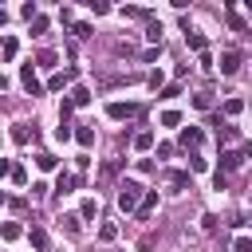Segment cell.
<instances>
[{
	"label": "cell",
	"instance_id": "obj_1",
	"mask_svg": "<svg viewBox=\"0 0 252 252\" xmlns=\"http://www.w3.org/2000/svg\"><path fill=\"white\" fill-rule=\"evenodd\" d=\"M146 193H150V189H142L138 181H122V185H118V209H122V213H138V205L146 201Z\"/></svg>",
	"mask_w": 252,
	"mask_h": 252
},
{
	"label": "cell",
	"instance_id": "obj_2",
	"mask_svg": "<svg viewBox=\"0 0 252 252\" xmlns=\"http://www.w3.org/2000/svg\"><path fill=\"white\" fill-rule=\"evenodd\" d=\"M106 114L122 122V118H138V114H146V106H142V102H110Z\"/></svg>",
	"mask_w": 252,
	"mask_h": 252
},
{
	"label": "cell",
	"instance_id": "obj_3",
	"mask_svg": "<svg viewBox=\"0 0 252 252\" xmlns=\"http://www.w3.org/2000/svg\"><path fill=\"white\" fill-rule=\"evenodd\" d=\"M79 185H83V177H79V173H59V181H55V193L63 197V193H75Z\"/></svg>",
	"mask_w": 252,
	"mask_h": 252
},
{
	"label": "cell",
	"instance_id": "obj_4",
	"mask_svg": "<svg viewBox=\"0 0 252 252\" xmlns=\"http://www.w3.org/2000/svg\"><path fill=\"white\" fill-rule=\"evenodd\" d=\"M240 63H244V59H240V51H224V55H220V75H236V71H240Z\"/></svg>",
	"mask_w": 252,
	"mask_h": 252
},
{
	"label": "cell",
	"instance_id": "obj_5",
	"mask_svg": "<svg viewBox=\"0 0 252 252\" xmlns=\"http://www.w3.org/2000/svg\"><path fill=\"white\" fill-rule=\"evenodd\" d=\"M201 142H205V134H201L197 126H181V146H185V150H197Z\"/></svg>",
	"mask_w": 252,
	"mask_h": 252
},
{
	"label": "cell",
	"instance_id": "obj_6",
	"mask_svg": "<svg viewBox=\"0 0 252 252\" xmlns=\"http://www.w3.org/2000/svg\"><path fill=\"white\" fill-rule=\"evenodd\" d=\"M240 161H244V154H240V150H224V154H220V169H224V173L240 169Z\"/></svg>",
	"mask_w": 252,
	"mask_h": 252
},
{
	"label": "cell",
	"instance_id": "obj_7",
	"mask_svg": "<svg viewBox=\"0 0 252 252\" xmlns=\"http://www.w3.org/2000/svg\"><path fill=\"white\" fill-rule=\"evenodd\" d=\"M67 83H75V71H55V75L47 79V91H63Z\"/></svg>",
	"mask_w": 252,
	"mask_h": 252
},
{
	"label": "cell",
	"instance_id": "obj_8",
	"mask_svg": "<svg viewBox=\"0 0 252 252\" xmlns=\"http://www.w3.org/2000/svg\"><path fill=\"white\" fill-rule=\"evenodd\" d=\"M154 205H158V189H150V193H146V201L138 205V213H134V217H138V220H150V213H154Z\"/></svg>",
	"mask_w": 252,
	"mask_h": 252
},
{
	"label": "cell",
	"instance_id": "obj_9",
	"mask_svg": "<svg viewBox=\"0 0 252 252\" xmlns=\"http://www.w3.org/2000/svg\"><path fill=\"white\" fill-rule=\"evenodd\" d=\"M122 165H126V158H114V161H106V165H102V169H98V177H102V181H114V177H118V169H122Z\"/></svg>",
	"mask_w": 252,
	"mask_h": 252
},
{
	"label": "cell",
	"instance_id": "obj_10",
	"mask_svg": "<svg viewBox=\"0 0 252 252\" xmlns=\"http://www.w3.org/2000/svg\"><path fill=\"white\" fill-rule=\"evenodd\" d=\"M4 173H8L16 185H24V181H28V169H24L20 161H4Z\"/></svg>",
	"mask_w": 252,
	"mask_h": 252
},
{
	"label": "cell",
	"instance_id": "obj_11",
	"mask_svg": "<svg viewBox=\"0 0 252 252\" xmlns=\"http://www.w3.org/2000/svg\"><path fill=\"white\" fill-rule=\"evenodd\" d=\"M185 43H189V47H193V51H197V55H201V51H205V43H209V39H205V35H201V32H193V28H185Z\"/></svg>",
	"mask_w": 252,
	"mask_h": 252
},
{
	"label": "cell",
	"instance_id": "obj_12",
	"mask_svg": "<svg viewBox=\"0 0 252 252\" xmlns=\"http://www.w3.org/2000/svg\"><path fill=\"white\" fill-rule=\"evenodd\" d=\"M20 79H24V87H28V94H43V87H39V79L32 75V67H24V71H20Z\"/></svg>",
	"mask_w": 252,
	"mask_h": 252
},
{
	"label": "cell",
	"instance_id": "obj_13",
	"mask_svg": "<svg viewBox=\"0 0 252 252\" xmlns=\"http://www.w3.org/2000/svg\"><path fill=\"white\" fill-rule=\"evenodd\" d=\"M28 236H32V248H35V252H47V244H51V240H47V232H43V228H32Z\"/></svg>",
	"mask_w": 252,
	"mask_h": 252
},
{
	"label": "cell",
	"instance_id": "obj_14",
	"mask_svg": "<svg viewBox=\"0 0 252 252\" xmlns=\"http://www.w3.org/2000/svg\"><path fill=\"white\" fill-rule=\"evenodd\" d=\"M91 102V91L87 87H71V106H87Z\"/></svg>",
	"mask_w": 252,
	"mask_h": 252
},
{
	"label": "cell",
	"instance_id": "obj_15",
	"mask_svg": "<svg viewBox=\"0 0 252 252\" xmlns=\"http://www.w3.org/2000/svg\"><path fill=\"white\" fill-rule=\"evenodd\" d=\"M169 185L173 189H189V173L185 169H169Z\"/></svg>",
	"mask_w": 252,
	"mask_h": 252
},
{
	"label": "cell",
	"instance_id": "obj_16",
	"mask_svg": "<svg viewBox=\"0 0 252 252\" xmlns=\"http://www.w3.org/2000/svg\"><path fill=\"white\" fill-rule=\"evenodd\" d=\"M47 28H51V24H47V16H35V20H32V35L47 39Z\"/></svg>",
	"mask_w": 252,
	"mask_h": 252
},
{
	"label": "cell",
	"instance_id": "obj_17",
	"mask_svg": "<svg viewBox=\"0 0 252 252\" xmlns=\"http://www.w3.org/2000/svg\"><path fill=\"white\" fill-rule=\"evenodd\" d=\"M146 39L161 47V24H158V20H150V24H146Z\"/></svg>",
	"mask_w": 252,
	"mask_h": 252
},
{
	"label": "cell",
	"instance_id": "obj_18",
	"mask_svg": "<svg viewBox=\"0 0 252 252\" xmlns=\"http://www.w3.org/2000/svg\"><path fill=\"white\" fill-rule=\"evenodd\" d=\"M193 106H197V110H209V106H213V91H197V94H193Z\"/></svg>",
	"mask_w": 252,
	"mask_h": 252
},
{
	"label": "cell",
	"instance_id": "obj_19",
	"mask_svg": "<svg viewBox=\"0 0 252 252\" xmlns=\"http://www.w3.org/2000/svg\"><path fill=\"white\" fill-rule=\"evenodd\" d=\"M75 142H79V146H94V130H91V126H79V130H75Z\"/></svg>",
	"mask_w": 252,
	"mask_h": 252
},
{
	"label": "cell",
	"instance_id": "obj_20",
	"mask_svg": "<svg viewBox=\"0 0 252 252\" xmlns=\"http://www.w3.org/2000/svg\"><path fill=\"white\" fill-rule=\"evenodd\" d=\"M79 220H83V217H75V213H67V217H63V228H67L71 236H79V232H83V224H79Z\"/></svg>",
	"mask_w": 252,
	"mask_h": 252
},
{
	"label": "cell",
	"instance_id": "obj_21",
	"mask_svg": "<svg viewBox=\"0 0 252 252\" xmlns=\"http://www.w3.org/2000/svg\"><path fill=\"white\" fill-rule=\"evenodd\" d=\"M217 138H220V142H232V138H236V126H228V122H217Z\"/></svg>",
	"mask_w": 252,
	"mask_h": 252
},
{
	"label": "cell",
	"instance_id": "obj_22",
	"mask_svg": "<svg viewBox=\"0 0 252 252\" xmlns=\"http://www.w3.org/2000/svg\"><path fill=\"white\" fill-rule=\"evenodd\" d=\"M150 146H154V134H150V130L134 134V150H150Z\"/></svg>",
	"mask_w": 252,
	"mask_h": 252
},
{
	"label": "cell",
	"instance_id": "obj_23",
	"mask_svg": "<svg viewBox=\"0 0 252 252\" xmlns=\"http://www.w3.org/2000/svg\"><path fill=\"white\" fill-rule=\"evenodd\" d=\"M35 165H39V169H55L59 158H55V154H35Z\"/></svg>",
	"mask_w": 252,
	"mask_h": 252
},
{
	"label": "cell",
	"instance_id": "obj_24",
	"mask_svg": "<svg viewBox=\"0 0 252 252\" xmlns=\"http://www.w3.org/2000/svg\"><path fill=\"white\" fill-rule=\"evenodd\" d=\"M79 217H83V220H91V217H98V201H83V209H79Z\"/></svg>",
	"mask_w": 252,
	"mask_h": 252
},
{
	"label": "cell",
	"instance_id": "obj_25",
	"mask_svg": "<svg viewBox=\"0 0 252 252\" xmlns=\"http://www.w3.org/2000/svg\"><path fill=\"white\" fill-rule=\"evenodd\" d=\"M71 32H75V39H91V35H94V28H91V24H75Z\"/></svg>",
	"mask_w": 252,
	"mask_h": 252
},
{
	"label": "cell",
	"instance_id": "obj_26",
	"mask_svg": "<svg viewBox=\"0 0 252 252\" xmlns=\"http://www.w3.org/2000/svg\"><path fill=\"white\" fill-rule=\"evenodd\" d=\"M0 51H4V59H16V51H20V43H16V39H12V35H8V39H4V47H0Z\"/></svg>",
	"mask_w": 252,
	"mask_h": 252
},
{
	"label": "cell",
	"instance_id": "obj_27",
	"mask_svg": "<svg viewBox=\"0 0 252 252\" xmlns=\"http://www.w3.org/2000/svg\"><path fill=\"white\" fill-rule=\"evenodd\" d=\"M35 63H39V67H55V63H59V55H55V51H39V59H35Z\"/></svg>",
	"mask_w": 252,
	"mask_h": 252
},
{
	"label": "cell",
	"instance_id": "obj_28",
	"mask_svg": "<svg viewBox=\"0 0 252 252\" xmlns=\"http://www.w3.org/2000/svg\"><path fill=\"white\" fill-rule=\"evenodd\" d=\"M220 110H224V114H240V110H244V102H240V98H228Z\"/></svg>",
	"mask_w": 252,
	"mask_h": 252
},
{
	"label": "cell",
	"instance_id": "obj_29",
	"mask_svg": "<svg viewBox=\"0 0 252 252\" xmlns=\"http://www.w3.org/2000/svg\"><path fill=\"white\" fill-rule=\"evenodd\" d=\"M161 126H181V114H177V110H165V114H161Z\"/></svg>",
	"mask_w": 252,
	"mask_h": 252
},
{
	"label": "cell",
	"instance_id": "obj_30",
	"mask_svg": "<svg viewBox=\"0 0 252 252\" xmlns=\"http://www.w3.org/2000/svg\"><path fill=\"white\" fill-rule=\"evenodd\" d=\"M16 236H20V224L8 220V224H4V240H16Z\"/></svg>",
	"mask_w": 252,
	"mask_h": 252
},
{
	"label": "cell",
	"instance_id": "obj_31",
	"mask_svg": "<svg viewBox=\"0 0 252 252\" xmlns=\"http://www.w3.org/2000/svg\"><path fill=\"white\" fill-rule=\"evenodd\" d=\"M232 252H252V240H248V236H236V244H232Z\"/></svg>",
	"mask_w": 252,
	"mask_h": 252
},
{
	"label": "cell",
	"instance_id": "obj_32",
	"mask_svg": "<svg viewBox=\"0 0 252 252\" xmlns=\"http://www.w3.org/2000/svg\"><path fill=\"white\" fill-rule=\"evenodd\" d=\"M98 236H102V240H114V236H118V228H114V224H102V228H98Z\"/></svg>",
	"mask_w": 252,
	"mask_h": 252
},
{
	"label": "cell",
	"instance_id": "obj_33",
	"mask_svg": "<svg viewBox=\"0 0 252 252\" xmlns=\"http://www.w3.org/2000/svg\"><path fill=\"white\" fill-rule=\"evenodd\" d=\"M173 94H181V83H169V87L161 91V98H173Z\"/></svg>",
	"mask_w": 252,
	"mask_h": 252
},
{
	"label": "cell",
	"instance_id": "obj_34",
	"mask_svg": "<svg viewBox=\"0 0 252 252\" xmlns=\"http://www.w3.org/2000/svg\"><path fill=\"white\" fill-rule=\"evenodd\" d=\"M12 138H16V142H28L32 134H28V126H16V130H12Z\"/></svg>",
	"mask_w": 252,
	"mask_h": 252
},
{
	"label": "cell",
	"instance_id": "obj_35",
	"mask_svg": "<svg viewBox=\"0 0 252 252\" xmlns=\"http://www.w3.org/2000/svg\"><path fill=\"white\" fill-rule=\"evenodd\" d=\"M154 248V236H142V244H138V252H150Z\"/></svg>",
	"mask_w": 252,
	"mask_h": 252
},
{
	"label": "cell",
	"instance_id": "obj_36",
	"mask_svg": "<svg viewBox=\"0 0 252 252\" xmlns=\"http://www.w3.org/2000/svg\"><path fill=\"white\" fill-rule=\"evenodd\" d=\"M240 154H244V158H252V142H244V150H240Z\"/></svg>",
	"mask_w": 252,
	"mask_h": 252
}]
</instances>
